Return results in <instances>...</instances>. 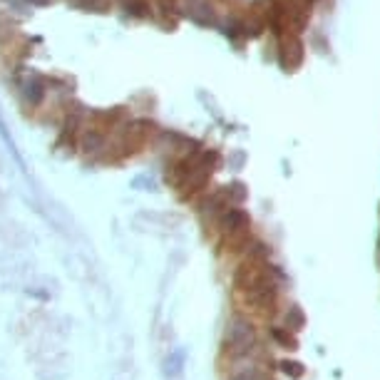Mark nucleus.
I'll list each match as a JSON object with an SVG mask.
<instances>
[{
    "mask_svg": "<svg viewBox=\"0 0 380 380\" xmlns=\"http://www.w3.org/2000/svg\"><path fill=\"white\" fill-rule=\"evenodd\" d=\"M119 8H122L130 17H139V20L154 15L149 0H119Z\"/></svg>",
    "mask_w": 380,
    "mask_h": 380,
    "instance_id": "nucleus-1",
    "label": "nucleus"
},
{
    "mask_svg": "<svg viewBox=\"0 0 380 380\" xmlns=\"http://www.w3.org/2000/svg\"><path fill=\"white\" fill-rule=\"evenodd\" d=\"M68 3L82 13H109L112 10V0H68Z\"/></svg>",
    "mask_w": 380,
    "mask_h": 380,
    "instance_id": "nucleus-2",
    "label": "nucleus"
},
{
    "mask_svg": "<svg viewBox=\"0 0 380 380\" xmlns=\"http://www.w3.org/2000/svg\"><path fill=\"white\" fill-rule=\"evenodd\" d=\"M30 6H50L52 0H28Z\"/></svg>",
    "mask_w": 380,
    "mask_h": 380,
    "instance_id": "nucleus-3",
    "label": "nucleus"
}]
</instances>
